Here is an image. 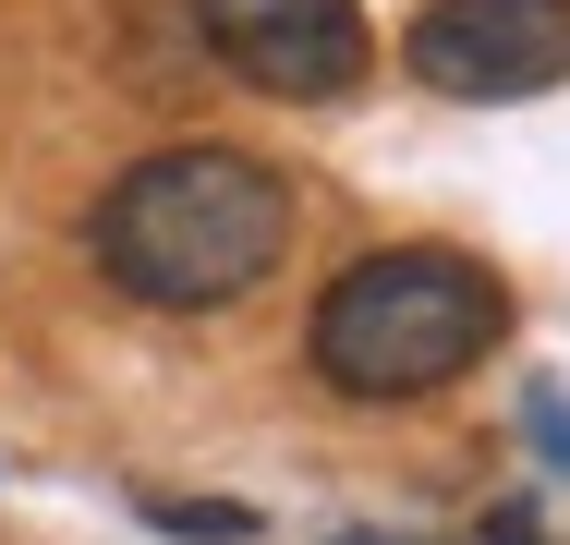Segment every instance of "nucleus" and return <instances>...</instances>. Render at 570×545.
Segmentation results:
<instances>
[{
	"label": "nucleus",
	"instance_id": "3",
	"mask_svg": "<svg viewBox=\"0 0 570 545\" xmlns=\"http://www.w3.org/2000/svg\"><path fill=\"white\" fill-rule=\"evenodd\" d=\"M195 12V37H207V61H219L230 86H255V98H352L364 86V61H376V24H364V0H183Z\"/></svg>",
	"mask_w": 570,
	"mask_h": 545
},
{
	"label": "nucleus",
	"instance_id": "6",
	"mask_svg": "<svg viewBox=\"0 0 570 545\" xmlns=\"http://www.w3.org/2000/svg\"><path fill=\"white\" fill-rule=\"evenodd\" d=\"M522 413H534V448H547V460H559V473H570V400H559V388H534Z\"/></svg>",
	"mask_w": 570,
	"mask_h": 545
},
{
	"label": "nucleus",
	"instance_id": "2",
	"mask_svg": "<svg viewBox=\"0 0 570 545\" xmlns=\"http://www.w3.org/2000/svg\"><path fill=\"white\" fill-rule=\"evenodd\" d=\"M498 327H510L498 267H473L450 242H389V255H364L316 291L304 351L341 400H425V388H450L498 351Z\"/></svg>",
	"mask_w": 570,
	"mask_h": 545
},
{
	"label": "nucleus",
	"instance_id": "1",
	"mask_svg": "<svg viewBox=\"0 0 570 545\" xmlns=\"http://www.w3.org/2000/svg\"><path fill=\"white\" fill-rule=\"evenodd\" d=\"M86 242H98L110 291L158 304V316H207V304H243L292 255V182L243 146H158L98 195Z\"/></svg>",
	"mask_w": 570,
	"mask_h": 545
},
{
	"label": "nucleus",
	"instance_id": "5",
	"mask_svg": "<svg viewBox=\"0 0 570 545\" xmlns=\"http://www.w3.org/2000/svg\"><path fill=\"white\" fill-rule=\"evenodd\" d=\"M146 522L183 534V545H243L255 534V509H230V497H146Z\"/></svg>",
	"mask_w": 570,
	"mask_h": 545
},
{
	"label": "nucleus",
	"instance_id": "7",
	"mask_svg": "<svg viewBox=\"0 0 570 545\" xmlns=\"http://www.w3.org/2000/svg\"><path fill=\"white\" fill-rule=\"evenodd\" d=\"M473 545H547V534H534V509H485V534H473Z\"/></svg>",
	"mask_w": 570,
	"mask_h": 545
},
{
	"label": "nucleus",
	"instance_id": "8",
	"mask_svg": "<svg viewBox=\"0 0 570 545\" xmlns=\"http://www.w3.org/2000/svg\"><path fill=\"white\" fill-rule=\"evenodd\" d=\"M341 545H376V534H341Z\"/></svg>",
	"mask_w": 570,
	"mask_h": 545
},
{
	"label": "nucleus",
	"instance_id": "4",
	"mask_svg": "<svg viewBox=\"0 0 570 545\" xmlns=\"http://www.w3.org/2000/svg\"><path fill=\"white\" fill-rule=\"evenodd\" d=\"M401 61H413V86H438L461 109L547 98L570 73V0H425L401 24Z\"/></svg>",
	"mask_w": 570,
	"mask_h": 545
}]
</instances>
